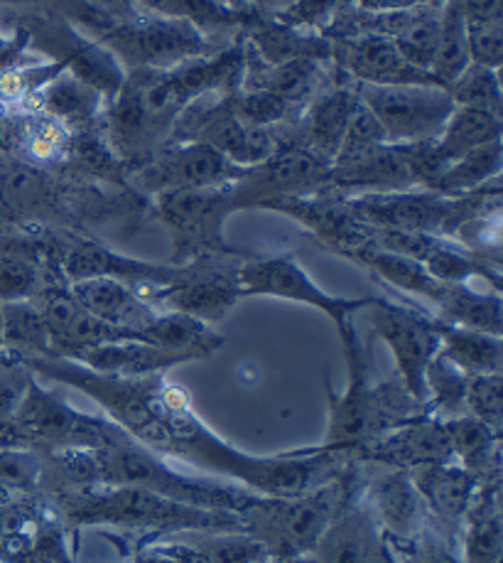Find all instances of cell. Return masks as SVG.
Listing matches in <instances>:
<instances>
[{
	"label": "cell",
	"mask_w": 503,
	"mask_h": 563,
	"mask_svg": "<svg viewBox=\"0 0 503 563\" xmlns=\"http://www.w3.org/2000/svg\"><path fill=\"white\" fill-rule=\"evenodd\" d=\"M20 364L33 374L59 382L62 387L91 396L109 421L163 461L185 463L256 495L295 497L310 493L347 471L354 461L349 453L324 451L320 445L278 455L241 451L199 419L187 391L167 382L165 374L123 379L65 357H40Z\"/></svg>",
	"instance_id": "1"
},
{
	"label": "cell",
	"mask_w": 503,
	"mask_h": 563,
	"mask_svg": "<svg viewBox=\"0 0 503 563\" xmlns=\"http://www.w3.org/2000/svg\"><path fill=\"white\" fill-rule=\"evenodd\" d=\"M57 457L75 485H138L177 503L234 515L246 512L258 503V497H264L224 479L175 471L160 455L150 453L128 435L107 448L65 451L57 453Z\"/></svg>",
	"instance_id": "2"
},
{
	"label": "cell",
	"mask_w": 503,
	"mask_h": 563,
	"mask_svg": "<svg viewBox=\"0 0 503 563\" xmlns=\"http://www.w3.org/2000/svg\"><path fill=\"white\" fill-rule=\"evenodd\" d=\"M344 357H347L349 387L344 394H334L332 382H324L329 401V423L320 448L354 455L366 443L376 441L383 433L398 429L417 416L429 413L427 404L415 401L403 389L401 382L371 384L369 362H366L364 345L356 335L354 322L339 332Z\"/></svg>",
	"instance_id": "3"
},
{
	"label": "cell",
	"mask_w": 503,
	"mask_h": 563,
	"mask_svg": "<svg viewBox=\"0 0 503 563\" xmlns=\"http://www.w3.org/2000/svg\"><path fill=\"white\" fill-rule=\"evenodd\" d=\"M62 509L77 527L141 529L157 534L244 529L234 512L177 503L138 485H77L62 497Z\"/></svg>",
	"instance_id": "4"
},
{
	"label": "cell",
	"mask_w": 503,
	"mask_h": 563,
	"mask_svg": "<svg viewBox=\"0 0 503 563\" xmlns=\"http://www.w3.org/2000/svg\"><path fill=\"white\" fill-rule=\"evenodd\" d=\"M364 489L356 461L329 483L295 497H258L241 512L244 531L260 539L272 561H300L312 554L324 531Z\"/></svg>",
	"instance_id": "5"
},
{
	"label": "cell",
	"mask_w": 503,
	"mask_h": 563,
	"mask_svg": "<svg viewBox=\"0 0 503 563\" xmlns=\"http://www.w3.org/2000/svg\"><path fill=\"white\" fill-rule=\"evenodd\" d=\"M125 433L116 423L77 411L65 394L49 391L33 379L15 413L0 431V445L47 448L49 453L93 451L119 443Z\"/></svg>",
	"instance_id": "6"
},
{
	"label": "cell",
	"mask_w": 503,
	"mask_h": 563,
	"mask_svg": "<svg viewBox=\"0 0 503 563\" xmlns=\"http://www.w3.org/2000/svg\"><path fill=\"white\" fill-rule=\"evenodd\" d=\"M344 202L371 229H403L445 239H457L469 219L501 207L499 187L465 197H445L427 187H411L395 192L351 195Z\"/></svg>",
	"instance_id": "7"
},
{
	"label": "cell",
	"mask_w": 503,
	"mask_h": 563,
	"mask_svg": "<svg viewBox=\"0 0 503 563\" xmlns=\"http://www.w3.org/2000/svg\"><path fill=\"white\" fill-rule=\"evenodd\" d=\"M155 207L163 224L170 229L175 266L234 252L224 236L226 219L236 212L228 185L155 195Z\"/></svg>",
	"instance_id": "8"
},
{
	"label": "cell",
	"mask_w": 503,
	"mask_h": 563,
	"mask_svg": "<svg viewBox=\"0 0 503 563\" xmlns=\"http://www.w3.org/2000/svg\"><path fill=\"white\" fill-rule=\"evenodd\" d=\"M241 296H266L278 300H290V303L310 306L327 316L334 328L339 332L347 330L354 318L369 308L379 296H359L344 298L332 296L314 280L295 254H278V256H258L248 258L236 271Z\"/></svg>",
	"instance_id": "9"
},
{
	"label": "cell",
	"mask_w": 503,
	"mask_h": 563,
	"mask_svg": "<svg viewBox=\"0 0 503 563\" xmlns=\"http://www.w3.org/2000/svg\"><path fill=\"white\" fill-rule=\"evenodd\" d=\"M119 65L135 69H172L182 62L204 57L206 40L197 25L177 18H143L135 23L111 25L99 33Z\"/></svg>",
	"instance_id": "10"
},
{
	"label": "cell",
	"mask_w": 503,
	"mask_h": 563,
	"mask_svg": "<svg viewBox=\"0 0 503 563\" xmlns=\"http://www.w3.org/2000/svg\"><path fill=\"white\" fill-rule=\"evenodd\" d=\"M371 332L391 350L398 369V382L415 401L427 404L425 372L439 352L435 316L417 306H403L379 296L366 308Z\"/></svg>",
	"instance_id": "11"
},
{
	"label": "cell",
	"mask_w": 503,
	"mask_h": 563,
	"mask_svg": "<svg viewBox=\"0 0 503 563\" xmlns=\"http://www.w3.org/2000/svg\"><path fill=\"white\" fill-rule=\"evenodd\" d=\"M356 93L381 123L388 143L437 139L455 111L452 97L439 85H359Z\"/></svg>",
	"instance_id": "12"
},
{
	"label": "cell",
	"mask_w": 503,
	"mask_h": 563,
	"mask_svg": "<svg viewBox=\"0 0 503 563\" xmlns=\"http://www.w3.org/2000/svg\"><path fill=\"white\" fill-rule=\"evenodd\" d=\"M332 163L314 153L310 145H290L266 158L254 168H244L236 180L228 185L234 210L264 207L280 197L314 195L329 187Z\"/></svg>",
	"instance_id": "13"
},
{
	"label": "cell",
	"mask_w": 503,
	"mask_h": 563,
	"mask_svg": "<svg viewBox=\"0 0 503 563\" xmlns=\"http://www.w3.org/2000/svg\"><path fill=\"white\" fill-rule=\"evenodd\" d=\"M381 467L379 475L364 477L361 499L381 527L388 547L398 554H405L423 534L427 525H433L421 493L413 477L401 467Z\"/></svg>",
	"instance_id": "14"
},
{
	"label": "cell",
	"mask_w": 503,
	"mask_h": 563,
	"mask_svg": "<svg viewBox=\"0 0 503 563\" xmlns=\"http://www.w3.org/2000/svg\"><path fill=\"white\" fill-rule=\"evenodd\" d=\"M244 173L222 153L206 143H172L170 148L157 153L145 168L135 175V185L150 195L202 190V187L232 185Z\"/></svg>",
	"instance_id": "15"
},
{
	"label": "cell",
	"mask_w": 503,
	"mask_h": 563,
	"mask_svg": "<svg viewBox=\"0 0 503 563\" xmlns=\"http://www.w3.org/2000/svg\"><path fill=\"white\" fill-rule=\"evenodd\" d=\"M185 266V276L177 284L150 288L141 296L157 310L182 312V316L202 320L206 325L222 320L236 306V300L244 298L236 278L238 268L234 274H224L219 268H206L204 258H197Z\"/></svg>",
	"instance_id": "16"
},
{
	"label": "cell",
	"mask_w": 503,
	"mask_h": 563,
	"mask_svg": "<svg viewBox=\"0 0 503 563\" xmlns=\"http://www.w3.org/2000/svg\"><path fill=\"white\" fill-rule=\"evenodd\" d=\"M185 271L187 266L150 264V261L123 256L103 244L89 242V239H71L62 252V274L67 276L69 284L83 278H116L133 286L138 294H145L150 288L177 284Z\"/></svg>",
	"instance_id": "17"
},
{
	"label": "cell",
	"mask_w": 503,
	"mask_h": 563,
	"mask_svg": "<svg viewBox=\"0 0 503 563\" xmlns=\"http://www.w3.org/2000/svg\"><path fill=\"white\" fill-rule=\"evenodd\" d=\"M35 47L45 49L52 55V62L65 65L67 71L79 77L97 89L101 97H116L123 85V69L119 59L101 43H91V40L81 37L69 25H37L27 30H20Z\"/></svg>",
	"instance_id": "18"
},
{
	"label": "cell",
	"mask_w": 503,
	"mask_h": 563,
	"mask_svg": "<svg viewBox=\"0 0 503 563\" xmlns=\"http://www.w3.org/2000/svg\"><path fill=\"white\" fill-rule=\"evenodd\" d=\"M354 461L415 471L423 465L449 463L455 461V455L443 419L425 413L366 443L354 453Z\"/></svg>",
	"instance_id": "19"
},
{
	"label": "cell",
	"mask_w": 503,
	"mask_h": 563,
	"mask_svg": "<svg viewBox=\"0 0 503 563\" xmlns=\"http://www.w3.org/2000/svg\"><path fill=\"white\" fill-rule=\"evenodd\" d=\"M332 55L359 85H437L425 69L411 65L391 40L376 33H349L332 45Z\"/></svg>",
	"instance_id": "20"
},
{
	"label": "cell",
	"mask_w": 503,
	"mask_h": 563,
	"mask_svg": "<svg viewBox=\"0 0 503 563\" xmlns=\"http://www.w3.org/2000/svg\"><path fill=\"white\" fill-rule=\"evenodd\" d=\"M260 210H272L292 217L302 227H308L314 236L322 239L332 252L342 256H347L354 249L371 242V227H366L349 210L347 202L327 200L320 192L280 197V200L266 202Z\"/></svg>",
	"instance_id": "21"
},
{
	"label": "cell",
	"mask_w": 503,
	"mask_h": 563,
	"mask_svg": "<svg viewBox=\"0 0 503 563\" xmlns=\"http://www.w3.org/2000/svg\"><path fill=\"white\" fill-rule=\"evenodd\" d=\"M308 563H391V547L361 495L324 531Z\"/></svg>",
	"instance_id": "22"
},
{
	"label": "cell",
	"mask_w": 503,
	"mask_h": 563,
	"mask_svg": "<svg viewBox=\"0 0 503 563\" xmlns=\"http://www.w3.org/2000/svg\"><path fill=\"white\" fill-rule=\"evenodd\" d=\"M329 187L366 192H395L417 187L401 143H381L373 148L342 153L332 161Z\"/></svg>",
	"instance_id": "23"
},
{
	"label": "cell",
	"mask_w": 503,
	"mask_h": 563,
	"mask_svg": "<svg viewBox=\"0 0 503 563\" xmlns=\"http://www.w3.org/2000/svg\"><path fill=\"white\" fill-rule=\"evenodd\" d=\"M40 308L47 322L55 357L77 360L81 352L107 345V342L135 340L133 332L107 325L103 320L93 318L71 298L69 290H49Z\"/></svg>",
	"instance_id": "24"
},
{
	"label": "cell",
	"mask_w": 503,
	"mask_h": 563,
	"mask_svg": "<svg viewBox=\"0 0 503 563\" xmlns=\"http://www.w3.org/2000/svg\"><path fill=\"white\" fill-rule=\"evenodd\" d=\"M407 473H411L417 493L423 497L433 525L455 541L471 497L479 487V479L455 461L423 465Z\"/></svg>",
	"instance_id": "25"
},
{
	"label": "cell",
	"mask_w": 503,
	"mask_h": 563,
	"mask_svg": "<svg viewBox=\"0 0 503 563\" xmlns=\"http://www.w3.org/2000/svg\"><path fill=\"white\" fill-rule=\"evenodd\" d=\"M67 290L93 318L103 320L107 325L133 332L135 340H138V332L150 325L160 312L133 286L116 278H83L69 284Z\"/></svg>",
	"instance_id": "26"
},
{
	"label": "cell",
	"mask_w": 503,
	"mask_h": 563,
	"mask_svg": "<svg viewBox=\"0 0 503 563\" xmlns=\"http://www.w3.org/2000/svg\"><path fill=\"white\" fill-rule=\"evenodd\" d=\"M499 477L479 483L467 515L455 537L457 554L465 563H501L503 521Z\"/></svg>",
	"instance_id": "27"
},
{
	"label": "cell",
	"mask_w": 503,
	"mask_h": 563,
	"mask_svg": "<svg viewBox=\"0 0 503 563\" xmlns=\"http://www.w3.org/2000/svg\"><path fill=\"white\" fill-rule=\"evenodd\" d=\"M75 362L83 364V367H89L93 372L111 374V377L143 379V377H157V374H165L172 367H180V364L194 362V360L190 354L155 347L141 340H116V342H107V345L81 352Z\"/></svg>",
	"instance_id": "28"
},
{
	"label": "cell",
	"mask_w": 503,
	"mask_h": 563,
	"mask_svg": "<svg viewBox=\"0 0 503 563\" xmlns=\"http://www.w3.org/2000/svg\"><path fill=\"white\" fill-rule=\"evenodd\" d=\"M248 47L266 62L282 65L290 59H327L332 57V43L327 37L308 35L300 27L282 23L276 18H256L246 25Z\"/></svg>",
	"instance_id": "29"
},
{
	"label": "cell",
	"mask_w": 503,
	"mask_h": 563,
	"mask_svg": "<svg viewBox=\"0 0 503 563\" xmlns=\"http://www.w3.org/2000/svg\"><path fill=\"white\" fill-rule=\"evenodd\" d=\"M359 93L349 87H339L324 91L322 97L310 103L305 119V135L314 153H320L324 161H334L342 148L344 135H347L349 121L359 109Z\"/></svg>",
	"instance_id": "30"
},
{
	"label": "cell",
	"mask_w": 503,
	"mask_h": 563,
	"mask_svg": "<svg viewBox=\"0 0 503 563\" xmlns=\"http://www.w3.org/2000/svg\"><path fill=\"white\" fill-rule=\"evenodd\" d=\"M347 258L369 268L371 274L379 276L385 286L401 290V294H407V296L423 298L433 308L445 288V284H439V280H435L427 274L421 261L385 252V249H379L373 242L354 249V252L347 254Z\"/></svg>",
	"instance_id": "31"
},
{
	"label": "cell",
	"mask_w": 503,
	"mask_h": 563,
	"mask_svg": "<svg viewBox=\"0 0 503 563\" xmlns=\"http://www.w3.org/2000/svg\"><path fill=\"white\" fill-rule=\"evenodd\" d=\"M433 312L449 325L501 335V290H479L471 284H445Z\"/></svg>",
	"instance_id": "32"
},
{
	"label": "cell",
	"mask_w": 503,
	"mask_h": 563,
	"mask_svg": "<svg viewBox=\"0 0 503 563\" xmlns=\"http://www.w3.org/2000/svg\"><path fill=\"white\" fill-rule=\"evenodd\" d=\"M437 338H439V357L455 364L467 377L477 374H501L503 367V342L501 335L449 325L435 318Z\"/></svg>",
	"instance_id": "33"
},
{
	"label": "cell",
	"mask_w": 503,
	"mask_h": 563,
	"mask_svg": "<svg viewBox=\"0 0 503 563\" xmlns=\"http://www.w3.org/2000/svg\"><path fill=\"white\" fill-rule=\"evenodd\" d=\"M445 431L452 445L455 463L474 475L479 483L499 477V448L501 431L491 429L489 423L474 419V416L462 413L452 419H443Z\"/></svg>",
	"instance_id": "34"
},
{
	"label": "cell",
	"mask_w": 503,
	"mask_h": 563,
	"mask_svg": "<svg viewBox=\"0 0 503 563\" xmlns=\"http://www.w3.org/2000/svg\"><path fill=\"white\" fill-rule=\"evenodd\" d=\"M138 340L170 352L190 354L192 360L212 357L224 345V338L212 325L170 310L157 312L150 325H145L138 332Z\"/></svg>",
	"instance_id": "35"
},
{
	"label": "cell",
	"mask_w": 503,
	"mask_h": 563,
	"mask_svg": "<svg viewBox=\"0 0 503 563\" xmlns=\"http://www.w3.org/2000/svg\"><path fill=\"white\" fill-rule=\"evenodd\" d=\"M0 332H3V352L18 362L55 357L45 316L33 300L0 303Z\"/></svg>",
	"instance_id": "36"
},
{
	"label": "cell",
	"mask_w": 503,
	"mask_h": 563,
	"mask_svg": "<svg viewBox=\"0 0 503 563\" xmlns=\"http://www.w3.org/2000/svg\"><path fill=\"white\" fill-rule=\"evenodd\" d=\"M503 168L501 158V141H491L487 145L465 153L462 158L449 163L447 168L439 173L427 190L439 192L445 197H465L487 190L491 183H499V175Z\"/></svg>",
	"instance_id": "37"
},
{
	"label": "cell",
	"mask_w": 503,
	"mask_h": 563,
	"mask_svg": "<svg viewBox=\"0 0 503 563\" xmlns=\"http://www.w3.org/2000/svg\"><path fill=\"white\" fill-rule=\"evenodd\" d=\"M501 117H494V113L455 107L445 129L435 139L445 168L457 158H462L465 153L479 148V145L501 141Z\"/></svg>",
	"instance_id": "38"
},
{
	"label": "cell",
	"mask_w": 503,
	"mask_h": 563,
	"mask_svg": "<svg viewBox=\"0 0 503 563\" xmlns=\"http://www.w3.org/2000/svg\"><path fill=\"white\" fill-rule=\"evenodd\" d=\"M471 65L467 47V15L462 0H445L439 15V37L435 59L429 65V77L439 87H449Z\"/></svg>",
	"instance_id": "39"
},
{
	"label": "cell",
	"mask_w": 503,
	"mask_h": 563,
	"mask_svg": "<svg viewBox=\"0 0 503 563\" xmlns=\"http://www.w3.org/2000/svg\"><path fill=\"white\" fill-rule=\"evenodd\" d=\"M99 103L101 93L67 69L59 71L55 79H49L40 91V109H45L52 119L67 123H83L93 119Z\"/></svg>",
	"instance_id": "40"
},
{
	"label": "cell",
	"mask_w": 503,
	"mask_h": 563,
	"mask_svg": "<svg viewBox=\"0 0 503 563\" xmlns=\"http://www.w3.org/2000/svg\"><path fill=\"white\" fill-rule=\"evenodd\" d=\"M248 71H258L248 67ZM322 81L320 59H290L282 65H260L258 77L248 81V89H268L280 97L282 101L300 103L308 99L312 91H317Z\"/></svg>",
	"instance_id": "41"
},
{
	"label": "cell",
	"mask_w": 503,
	"mask_h": 563,
	"mask_svg": "<svg viewBox=\"0 0 503 563\" xmlns=\"http://www.w3.org/2000/svg\"><path fill=\"white\" fill-rule=\"evenodd\" d=\"M467 374L459 372L455 364L435 354V360L427 364L425 372V394L427 409L437 419H452L465 413L467 396Z\"/></svg>",
	"instance_id": "42"
},
{
	"label": "cell",
	"mask_w": 503,
	"mask_h": 563,
	"mask_svg": "<svg viewBox=\"0 0 503 563\" xmlns=\"http://www.w3.org/2000/svg\"><path fill=\"white\" fill-rule=\"evenodd\" d=\"M455 107L477 109L501 117V81L499 69L469 65L452 85L447 87Z\"/></svg>",
	"instance_id": "43"
},
{
	"label": "cell",
	"mask_w": 503,
	"mask_h": 563,
	"mask_svg": "<svg viewBox=\"0 0 503 563\" xmlns=\"http://www.w3.org/2000/svg\"><path fill=\"white\" fill-rule=\"evenodd\" d=\"M40 286L42 274L33 256L18 249L0 252V303L33 300L40 294Z\"/></svg>",
	"instance_id": "44"
},
{
	"label": "cell",
	"mask_w": 503,
	"mask_h": 563,
	"mask_svg": "<svg viewBox=\"0 0 503 563\" xmlns=\"http://www.w3.org/2000/svg\"><path fill=\"white\" fill-rule=\"evenodd\" d=\"M165 18L187 20L199 30H222L236 23V13L224 0H145Z\"/></svg>",
	"instance_id": "45"
},
{
	"label": "cell",
	"mask_w": 503,
	"mask_h": 563,
	"mask_svg": "<svg viewBox=\"0 0 503 563\" xmlns=\"http://www.w3.org/2000/svg\"><path fill=\"white\" fill-rule=\"evenodd\" d=\"M465 413L501 431L503 419V379L501 374H477L467 379Z\"/></svg>",
	"instance_id": "46"
},
{
	"label": "cell",
	"mask_w": 503,
	"mask_h": 563,
	"mask_svg": "<svg viewBox=\"0 0 503 563\" xmlns=\"http://www.w3.org/2000/svg\"><path fill=\"white\" fill-rule=\"evenodd\" d=\"M234 109L246 123L268 129L270 123H278L288 117L290 103L268 89H246L241 97H234Z\"/></svg>",
	"instance_id": "47"
},
{
	"label": "cell",
	"mask_w": 503,
	"mask_h": 563,
	"mask_svg": "<svg viewBox=\"0 0 503 563\" xmlns=\"http://www.w3.org/2000/svg\"><path fill=\"white\" fill-rule=\"evenodd\" d=\"M42 475L35 451L20 445H0V485L25 489L33 487Z\"/></svg>",
	"instance_id": "48"
},
{
	"label": "cell",
	"mask_w": 503,
	"mask_h": 563,
	"mask_svg": "<svg viewBox=\"0 0 503 563\" xmlns=\"http://www.w3.org/2000/svg\"><path fill=\"white\" fill-rule=\"evenodd\" d=\"M469 62L499 69L503 62V23H467Z\"/></svg>",
	"instance_id": "49"
},
{
	"label": "cell",
	"mask_w": 503,
	"mask_h": 563,
	"mask_svg": "<svg viewBox=\"0 0 503 563\" xmlns=\"http://www.w3.org/2000/svg\"><path fill=\"white\" fill-rule=\"evenodd\" d=\"M405 556L413 563H465L457 554L455 541L449 539L445 531H439L435 525H427L423 529V534L415 539L411 551H405Z\"/></svg>",
	"instance_id": "50"
},
{
	"label": "cell",
	"mask_w": 503,
	"mask_h": 563,
	"mask_svg": "<svg viewBox=\"0 0 503 563\" xmlns=\"http://www.w3.org/2000/svg\"><path fill=\"white\" fill-rule=\"evenodd\" d=\"M30 372L25 364L13 360V364H0V431L10 421V416L15 413L20 399H23L30 382Z\"/></svg>",
	"instance_id": "51"
},
{
	"label": "cell",
	"mask_w": 503,
	"mask_h": 563,
	"mask_svg": "<svg viewBox=\"0 0 503 563\" xmlns=\"http://www.w3.org/2000/svg\"><path fill=\"white\" fill-rule=\"evenodd\" d=\"M467 23H503V0H462Z\"/></svg>",
	"instance_id": "52"
},
{
	"label": "cell",
	"mask_w": 503,
	"mask_h": 563,
	"mask_svg": "<svg viewBox=\"0 0 503 563\" xmlns=\"http://www.w3.org/2000/svg\"><path fill=\"white\" fill-rule=\"evenodd\" d=\"M250 3H254L260 13L280 20L290 13L292 5H295V0H250Z\"/></svg>",
	"instance_id": "53"
},
{
	"label": "cell",
	"mask_w": 503,
	"mask_h": 563,
	"mask_svg": "<svg viewBox=\"0 0 503 563\" xmlns=\"http://www.w3.org/2000/svg\"><path fill=\"white\" fill-rule=\"evenodd\" d=\"M47 0H0V8H35Z\"/></svg>",
	"instance_id": "54"
},
{
	"label": "cell",
	"mask_w": 503,
	"mask_h": 563,
	"mask_svg": "<svg viewBox=\"0 0 503 563\" xmlns=\"http://www.w3.org/2000/svg\"><path fill=\"white\" fill-rule=\"evenodd\" d=\"M391 563H413V561L407 559L405 554H395V551L391 549Z\"/></svg>",
	"instance_id": "55"
},
{
	"label": "cell",
	"mask_w": 503,
	"mask_h": 563,
	"mask_svg": "<svg viewBox=\"0 0 503 563\" xmlns=\"http://www.w3.org/2000/svg\"><path fill=\"white\" fill-rule=\"evenodd\" d=\"M0 354H3V332H0Z\"/></svg>",
	"instance_id": "56"
},
{
	"label": "cell",
	"mask_w": 503,
	"mask_h": 563,
	"mask_svg": "<svg viewBox=\"0 0 503 563\" xmlns=\"http://www.w3.org/2000/svg\"><path fill=\"white\" fill-rule=\"evenodd\" d=\"M270 563H292V561H270Z\"/></svg>",
	"instance_id": "57"
}]
</instances>
